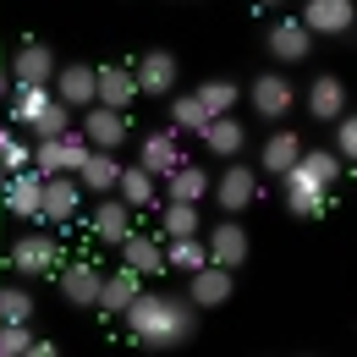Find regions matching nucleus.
<instances>
[{"instance_id":"nucleus-14","label":"nucleus","mask_w":357,"mask_h":357,"mask_svg":"<svg viewBox=\"0 0 357 357\" xmlns=\"http://www.w3.org/2000/svg\"><path fill=\"white\" fill-rule=\"evenodd\" d=\"M83 121V137H89L93 149H121L127 137H132V121H127V110H110V105H89V110H77Z\"/></svg>"},{"instance_id":"nucleus-31","label":"nucleus","mask_w":357,"mask_h":357,"mask_svg":"<svg viewBox=\"0 0 357 357\" xmlns=\"http://www.w3.org/2000/svg\"><path fill=\"white\" fill-rule=\"evenodd\" d=\"M165 105H171V127L176 132H204L209 127V110H204L198 93H165Z\"/></svg>"},{"instance_id":"nucleus-38","label":"nucleus","mask_w":357,"mask_h":357,"mask_svg":"<svg viewBox=\"0 0 357 357\" xmlns=\"http://www.w3.org/2000/svg\"><path fill=\"white\" fill-rule=\"evenodd\" d=\"M335 154H341L347 165H357V110H347V116L335 121Z\"/></svg>"},{"instance_id":"nucleus-19","label":"nucleus","mask_w":357,"mask_h":357,"mask_svg":"<svg viewBox=\"0 0 357 357\" xmlns=\"http://www.w3.org/2000/svg\"><path fill=\"white\" fill-rule=\"evenodd\" d=\"M93 83H99L93 105H110V110H132V99H137V77H132V66H121V61H105V66H93Z\"/></svg>"},{"instance_id":"nucleus-36","label":"nucleus","mask_w":357,"mask_h":357,"mask_svg":"<svg viewBox=\"0 0 357 357\" xmlns=\"http://www.w3.org/2000/svg\"><path fill=\"white\" fill-rule=\"evenodd\" d=\"M72 116H77V110H72V105H61V99H50L45 110H39V116H33V137H55V132H66V127H77V121H72Z\"/></svg>"},{"instance_id":"nucleus-10","label":"nucleus","mask_w":357,"mask_h":357,"mask_svg":"<svg viewBox=\"0 0 357 357\" xmlns=\"http://www.w3.org/2000/svg\"><path fill=\"white\" fill-rule=\"evenodd\" d=\"M280 187H286V215H297V220L324 215V209H330V192H335V187H324L319 176H308L303 165H291V171L280 176Z\"/></svg>"},{"instance_id":"nucleus-17","label":"nucleus","mask_w":357,"mask_h":357,"mask_svg":"<svg viewBox=\"0 0 357 357\" xmlns=\"http://www.w3.org/2000/svg\"><path fill=\"white\" fill-rule=\"evenodd\" d=\"M39 204H45V176L28 165V171H6V215L39 225Z\"/></svg>"},{"instance_id":"nucleus-32","label":"nucleus","mask_w":357,"mask_h":357,"mask_svg":"<svg viewBox=\"0 0 357 357\" xmlns=\"http://www.w3.org/2000/svg\"><path fill=\"white\" fill-rule=\"evenodd\" d=\"M198 231H204V215H198V204H176V198H165L160 236H198Z\"/></svg>"},{"instance_id":"nucleus-45","label":"nucleus","mask_w":357,"mask_h":357,"mask_svg":"<svg viewBox=\"0 0 357 357\" xmlns=\"http://www.w3.org/2000/svg\"><path fill=\"white\" fill-rule=\"evenodd\" d=\"M0 264H6V259H0Z\"/></svg>"},{"instance_id":"nucleus-28","label":"nucleus","mask_w":357,"mask_h":357,"mask_svg":"<svg viewBox=\"0 0 357 357\" xmlns=\"http://www.w3.org/2000/svg\"><path fill=\"white\" fill-rule=\"evenodd\" d=\"M116 192H121L137 215H143V209H154V204H160V176H154V171H143V165H127L121 181H116Z\"/></svg>"},{"instance_id":"nucleus-20","label":"nucleus","mask_w":357,"mask_h":357,"mask_svg":"<svg viewBox=\"0 0 357 357\" xmlns=\"http://www.w3.org/2000/svg\"><path fill=\"white\" fill-rule=\"evenodd\" d=\"M143 291V275H137L132 264H121V269H105V286H99V303L93 308L99 313H110V319H121V313L132 308V297Z\"/></svg>"},{"instance_id":"nucleus-12","label":"nucleus","mask_w":357,"mask_h":357,"mask_svg":"<svg viewBox=\"0 0 357 357\" xmlns=\"http://www.w3.org/2000/svg\"><path fill=\"white\" fill-rule=\"evenodd\" d=\"M231 275H236V269L215 264V259H209L204 269H192V275H187V303H192L198 313H204V308H220V303H231V291H236V280H231Z\"/></svg>"},{"instance_id":"nucleus-4","label":"nucleus","mask_w":357,"mask_h":357,"mask_svg":"<svg viewBox=\"0 0 357 357\" xmlns=\"http://www.w3.org/2000/svg\"><path fill=\"white\" fill-rule=\"evenodd\" d=\"M313 39H357V0H303Z\"/></svg>"},{"instance_id":"nucleus-5","label":"nucleus","mask_w":357,"mask_h":357,"mask_svg":"<svg viewBox=\"0 0 357 357\" xmlns=\"http://www.w3.org/2000/svg\"><path fill=\"white\" fill-rule=\"evenodd\" d=\"M209 192L220 198V215H248V209H253V198H259V171H253V165H242V154H236V160H225V171L215 176Z\"/></svg>"},{"instance_id":"nucleus-27","label":"nucleus","mask_w":357,"mask_h":357,"mask_svg":"<svg viewBox=\"0 0 357 357\" xmlns=\"http://www.w3.org/2000/svg\"><path fill=\"white\" fill-rule=\"evenodd\" d=\"M209 187H215V176H209L204 165L181 160L176 171L165 176V198H176V204H204V198H209Z\"/></svg>"},{"instance_id":"nucleus-41","label":"nucleus","mask_w":357,"mask_h":357,"mask_svg":"<svg viewBox=\"0 0 357 357\" xmlns=\"http://www.w3.org/2000/svg\"><path fill=\"white\" fill-rule=\"evenodd\" d=\"M11 93V61H6V50H0V99Z\"/></svg>"},{"instance_id":"nucleus-8","label":"nucleus","mask_w":357,"mask_h":357,"mask_svg":"<svg viewBox=\"0 0 357 357\" xmlns=\"http://www.w3.org/2000/svg\"><path fill=\"white\" fill-rule=\"evenodd\" d=\"M132 77H137V93L143 99H165V93H176V77H181V61H176V50H143L137 55V66H132Z\"/></svg>"},{"instance_id":"nucleus-18","label":"nucleus","mask_w":357,"mask_h":357,"mask_svg":"<svg viewBox=\"0 0 357 357\" xmlns=\"http://www.w3.org/2000/svg\"><path fill=\"white\" fill-rule=\"evenodd\" d=\"M116 253H121V264H132L143 280H149V275H165V236H160V231H137L132 225Z\"/></svg>"},{"instance_id":"nucleus-21","label":"nucleus","mask_w":357,"mask_h":357,"mask_svg":"<svg viewBox=\"0 0 357 357\" xmlns=\"http://www.w3.org/2000/svg\"><path fill=\"white\" fill-rule=\"evenodd\" d=\"M308 116L324 121V127H335V121L347 116V83H341L335 72H324V77L308 83Z\"/></svg>"},{"instance_id":"nucleus-29","label":"nucleus","mask_w":357,"mask_h":357,"mask_svg":"<svg viewBox=\"0 0 357 357\" xmlns=\"http://www.w3.org/2000/svg\"><path fill=\"white\" fill-rule=\"evenodd\" d=\"M209 264V242L204 236H165V269H181V275H192V269Z\"/></svg>"},{"instance_id":"nucleus-44","label":"nucleus","mask_w":357,"mask_h":357,"mask_svg":"<svg viewBox=\"0 0 357 357\" xmlns=\"http://www.w3.org/2000/svg\"><path fill=\"white\" fill-rule=\"evenodd\" d=\"M259 6H280V0H259Z\"/></svg>"},{"instance_id":"nucleus-15","label":"nucleus","mask_w":357,"mask_h":357,"mask_svg":"<svg viewBox=\"0 0 357 357\" xmlns=\"http://www.w3.org/2000/svg\"><path fill=\"white\" fill-rule=\"evenodd\" d=\"M204 242H209V259H215V264H225V269H242V264H248V253H253V242H248V225L236 220V215L215 220Z\"/></svg>"},{"instance_id":"nucleus-11","label":"nucleus","mask_w":357,"mask_h":357,"mask_svg":"<svg viewBox=\"0 0 357 357\" xmlns=\"http://www.w3.org/2000/svg\"><path fill=\"white\" fill-rule=\"evenodd\" d=\"M6 61H11V83H50L55 66H61V55H55L50 39H22Z\"/></svg>"},{"instance_id":"nucleus-37","label":"nucleus","mask_w":357,"mask_h":357,"mask_svg":"<svg viewBox=\"0 0 357 357\" xmlns=\"http://www.w3.org/2000/svg\"><path fill=\"white\" fill-rule=\"evenodd\" d=\"M33 324H0V357H28Z\"/></svg>"},{"instance_id":"nucleus-13","label":"nucleus","mask_w":357,"mask_h":357,"mask_svg":"<svg viewBox=\"0 0 357 357\" xmlns=\"http://www.w3.org/2000/svg\"><path fill=\"white\" fill-rule=\"evenodd\" d=\"M50 93L61 99V105H72V110H89L99 83H93V66L89 61H61L55 66V77H50Z\"/></svg>"},{"instance_id":"nucleus-35","label":"nucleus","mask_w":357,"mask_h":357,"mask_svg":"<svg viewBox=\"0 0 357 357\" xmlns=\"http://www.w3.org/2000/svg\"><path fill=\"white\" fill-rule=\"evenodd\" d=\"M297 165H303L308 176H319L324 187H335V181H341V171H347V160H341L335 149H303V160H297Z\"/></svg>"},{"instance_id":"nucleus-40","label":"nucleus","mask_w":357,"mask_h":357,"mask_svg":"<svg viewBox=\"0 0 357 357\" xmlns=\"http://www.w3.org/2000/svg\"><path fill=\"white\" fill-rule=\"evenodd\" d=\"M55 352H61V347H55L50 335H33V347H28V357H55Z\"/></svg>"},{"instance_id":"nucleus-25","label":"nucleus","mask_w":357,"mask_h":357,"mask_svg":"<svg viewBox=\"0 0 357 357\" xmlns=\"http://www.w3.org/2000/svg\"><path fill=\"white\" fill-rule=\"evenodd\" d=\"M204 149L215 154V160H236L242 149H248V127L236 121V116H209V127H204Z\"/></svg>"},{"instance_id":"nucleus-2","label":"nucleus","mask_w":357,"mask_h":357,"mask_svg":"<svg viewBox=\"0 0 357 357\" xmlns=\"http://www.w3.org/2000/svg\"><path fill=\"white\" fill-rule=\"evenodd\" d=\"M61 242L50 236V231H22L11 248H6V264L17 269V280H45V275H55L61 269Z\"/></svg>"},{"instance_id":"nucleus-6","label":"nucleus","mask_w":357,"mask_h":357,"mask_svg":"<svg viewBox=\"0 0 357 357\" xmlns=\"http://www.w3.org/2000/svg\"><path fill=\"white\" fill-rule=\"evenodd\" d=\"M248 105H253L264 121H286V116L297 110V83H291L286 72H259V77L248 83Z\"/></svg>"},{"instance_id":"nucleus-7","label":"nucleus","mask_w":357,"mask_h":357,"mask_svg":"<svg viewBox=\"0 0 357 357\" xmlns=\"http://www.w3.org/2000/svg\"><path fill=\"white\" fill-rule=\"evenodd\" d=\"M83 220V181L72 171L45 176V204H39V225H72Z\"/></svg>"},{"instance_id":"nucleus-9","label":"nucleus","mask_w":357,"mask_h":357,"mask_svg":"<svg viewBox=\"0 0 357 357\" xmlns=\"http://www.w3.org/2000/svg\"><path fill=\"white\" fill-rule=\"evenodd\" d=\"M132 204L121 198V192H105L99 204H93V215H89V236L99 242V248H121L127 242V231H132Z\"/></svg>"},{"instance_id":"nucleus-33","label":"nucleus","mask_w":357,"mask_h":357,"mask_svg":"<svg viewBox=\"0 0 357 357\" xmlns=\"http://www.w3.org/2000/svg\"><path fill=\"white\" fill-rule=\"evenodd\" d=\"M33 171H39V176H61V171H72V160H66V132L33 137Z\"/></svg>"},{"instance_id":"nucleus-3","label":"nucleus","mask_w":357,"mask_h":357,"mask_svg":"<svg viewBox=\"0 0 357 357\" xmlns=\"http://www.w3.org/2000/svg\"><path fill=\"white\" fill-rule=\"evenodd\" d=\"M99 286H105V264L83 253V259H61L55 269V291H61V303L66 308H93L99 303Z\"/></svg>"},{"instance_id":"nucleus-34","label":"nucleus","mask_w":357,"mask_h":357,"mask_svg":"<svg viewBox=\"0 0 357 357\" xmlns=\"http://www.w3.org/2000/svg\"><path fill=\"white\" fill-rule=\"evenodd\" d=\"M33 313L39 303L28 286H0V324H33Z\"/></svg>"},{"instance_id":"nucleus-39","label":"nucleus","mask_w":357,"mask_h":357,"mask_svg":"<svg viewBox=\"0 0 357 357\" xmlns=\"http://www.w3.org/2000/svg\"><path fill=\"white\" fill-rule=\"evenodd\" d=\"M0 165H6V171H28V165H33V143H11V149L0 154Z\"/></svg>"},{"instance_id":"nucleus-1","label":"nucleus","mask_w":357,"mask_h":357,"mask_svg":"<svg viewBox=\"0 0 357 357\" xmlns=\"http://www.w3.org/2000/svg\"><path fill=\"white\" fill-rule=\"evenodd\" d=\"M127 319V335L143 352H171V347H187L192 330H198V308L187 303V291H137L132 308L121 313Z\"/></svg>"},{"instance_id":"nucleus-24","label":"nucleus","mask_w":357,"mask_h":357,"mask_svg":"<svg viewBox=\"0 0 357 357\" xmlns=\"http://www.w3.org/2000/svg\"><path fill=\"white\" fill-rule=\"evenodd\" d=\"M297 160H303V137L291 132V127L269 132V137H264V149H259V171H264V176H286Z\"/></svg>"},{"instance_id":"nucleus-30","label":"nucleus","mask_w":357,"mask_h":357,"mask_svg":"<svg viewBox=\"0 0 357 357\" xmlns=\"http://www.w3.org/2000/svg\"><path fill=\"white\" fill-rule=\"evenodd\" d=\"M198 99H204V110H209V116H231V110H236V105H242V83H236V77H209V83H198Z\"/></svg>"},{"instance_id":"nucleus-42","label":"nucleus","mask_w":357,"mask_h":357,"mask_svg":"<svg viewBox=\"0 0 357 357\" xmlns=\"http://www.w3.org/2000/svg\"><path fill=\"white\" fill-rule=\"evenodd\" d=\"M11 143H17V132H11V127H0V154H6Z\"/></svg>"},{"instance_id":"nucleus-43","label":"nucleus","mask_w":357,"mask_h":357,"mask_svg":"<svg viewBox=\"0 0 357 357\" xmlns=\"http://www.w3.org/2000/svg\"><path fill=\"white\" fill-rule=\"evenodd\" d=\"M0 220H6V165H0Z\"/></svg>"},{"instance_id":"nucleus-16","label":"nucleus","mask_w":357,"mask_h":357,"mask_svg":"<svg viewBox=\"0 0 357 357\" xmlns=\"http://www.w3.org/2000/svg\"><path fill=\"white\" fill-rule=\"evenodd\" d=\"M264 50L280 61V66H297V61H308V50H313L308 22H303V17H280V22L264 33Z\"/></svg>"},{"instance_id":"nucleus-22","label":"nucleus","mask_w":357,"mask_h":357,"mask_svg":"<svg viewBox=\"0 0 357 357\" xmlns=\"http://www.w3.org/2000/svg\"><path fill=\"white\" fill-rule=\"evenodd\" d=\"M121 160H116V149H89V160H83V171H77V181H83V192H93V198H105V192H116V181H121Z\"/></svg>"},{"instance_id":"nucleus-23","label":"nucleus","mask_w":357,"mask_h":357,"mask_svg":"<svg viewBox=\"0 0 357 357\" xmlns=\"http://www.w3.org/2000/svg\"><path fill=\"white\" fill-rule=\"evenodd\" d=\"M137 165L143 171H154V176H171L181 165V149H176V127H160V132H149L137 143Z\"/></svg>"},{"instance_id":"nucleus-26","label":"nucleus","mask_w":357,"mask_h":357,"mask_svg":"<svg viewBox=\"0 0 357 357\" xmlns=\"http://www.w3.org/2000/svg\"><path fill=\"white\" fill-rule=\"evenodd\" d=\"M50 99V83H11V93H6V121L11 127H33V116L45 110Z\"/></svg>"}]
</instances>
